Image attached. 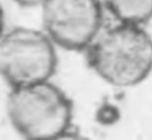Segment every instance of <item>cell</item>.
<instances>
[{"mask_svg": "<svg viewBox=\"0 0 152 140\" xmlns=\"http://www.w3.org/2000/svg\"><path fill=\"white\" fill-rule=\"evenodd\" d=\"M84 53L95 75L112 87H136L152 74V35L145 26L104 27Z\"/></svg>", "mask_w": 152, "mask_h": 140, "instance_id": "1", "label": "cell"}, {"mask_svg": "<svg viewBox=\"0 0 152 140\" xmlns=\"http://www.w3.org/2000/svg\"><path fill=\"white\" fill-rule=\"evenodd\" d=\"M8 120L24 140H52L71 130L74 104L51 80L10 88Z\"/></svg>", "mask_w": 152, "mask_h": 140, "instance_id": "2", "label": "cell"}, {"mask_svg": "<svg viewBox=\"0 0 152 140\" xmlns=\"http://www.w3.org/2000/svg\"><path fill=\"white\" fill-rule=\"evenodd\" d=\"M56 48L43 29H5L0 37V76L10 88L51 80L58 68Z\"/></svg>", "mask_w": 152, "mask_h": 140, "instance_id": "3", "label": "cell"}, {"mask_svg": "<svg viewBox=\"0 0 152 140\" xmlns=\"http://www.w3.org/2000/svg\"><path fill=\"white\" fill-rule=\"evenodd\" d=\"M43 31L56 47L84 52L104 28L102 0H45L40 5Z\"/></svg>", "mask_w": 152, "mask_h": 140, "instance_id": "4", "label": "cell"}, {"mask_svg": "<svg viewBox=\"0 0 152 140\" xmlns=\"http://www.w3.org/2000/svg\"><path fill=\"white\" fill-rule=\"evenodd\" d=\"M115 21L147 26L152 20V0H102Z\"/></svg>", "mask_w": 152, "mask_h": 140, "instance_id": "5", "label": "cell"}, {"mask_svg": "<svg viewBox=\"0 0 152 140\" xmlns=\"http://www.w3.org/2000/svg\"><path fill=\"white\" fill-rule=\"evenodd\" d=\"M52 140H89V139L86 138L84 135H81V133L75 132V131L69 130V131L61 133V135H59L58 138H55V139H52Z\"/></svg>", "mask_w": 152, "mask_h": 140, "instance_id": "6", "label": "cell"}, {"mask_svg": "<svg viewBox=\"0 0 152 140\" xmlns=\"http://www.w3.org/2000/svg\"><path fill=\"white\" fill-rule=\"evenodd\" d=\"M13 3H16L18 5L24 8H35V7H39L45 1V0H12Z\"/></svg>", "mask_w": 152, "mask_h": 140, "instance_id": "7", "label": "cell"}, {"mask_svg": "<svg viewBox=\"0 0 152 140\" xmlns=\"http://www.w3.org/2000/svg\"><path fill=\"white\" fill-rule=\"evenodd\" d=\"M5 31V24H4V11H3V7L0 4V37L4 34Z\"/></svg>", "mask_w": 152, "mask_h": 140, "instance_id": "8", "label": "cell"}]
</instances>
